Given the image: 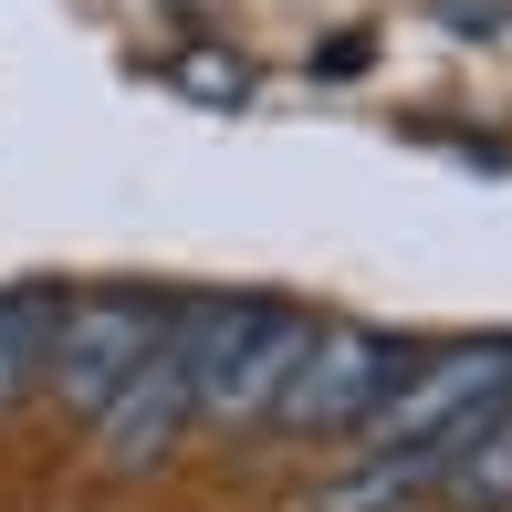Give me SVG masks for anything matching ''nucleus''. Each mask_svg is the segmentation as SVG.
Wrapping results in <instances>:
<instances>
[{"mask_svg":"<svg viewBox=\"0 0 512 512\" xmlns=\"http://www.w3.org/2000/svg\"><path fill=\"white\" fill-rule=\"evenodd\" d=\"M304 345H314V324H304V314H283V304H251L241 345H230V356L209 366V387H199V418H262V408L293 387Z\"/></svg>","mask_w":512,"mask_h":512,"instance_id":"5","label":"nucleus"},{"mask_svg":"<svg viewBox=\"0 0 512 512\" xmlns=\"http://www.w3.org/2000/svg\"><path fill=\"white\" fill-rule=\"evenodd\" d=\"M502 408H512V335H492V345H450V356L408 366V377L377 398L366 439H377V460H408V450L460 460Z\"/></svg>","mask_w":512,"mask_h":512,"instance_id":"1","label":"nucleus"},{"mask_svg":"<svg viewBox=\"0 0 512 512\" xmlns=\"http://www.w3.org/2000/svg\"><path fill=\"white\" fill-rule=\"evenodd\" d=\"M398 377H408L398 335H377V324H314V345L293 366V387L272 398V418L283 429H366Z\"/></svg>","mask_w":512,"mask_h":512,"instance_id":"3","label":"nucleus"},{"mask_svg":"<svg viewBox=\"0 0 512 512\" xmlns=\"http://www.w3.org/2000/svg\"><path fill=\"white\" fill-rule=\"evenodd\" d=\"M189 418H199V387H189V366L157 345V356H147V366H136V377L95 408V439H105L115 471H147V460H168V439L189 429Z\"/></svg>","mask_w":512,"mask_h":512,"instance_id":"4","label":"nucleus"},{"mask_svg":"<svg viewBox=\"0 0 512 512\" xmlns=\"http://www.w3.org/2000/svg\"><path fill=\"white\" fill-rule=\"evenodd\" d=\"M157 345H168V304H157V293H63V324H53V366H42V387H53L63 408L95 418L115 387L157 356Z\"/></svg>","mask_w":512,"mask_h":512,"instance_id":"2","label":"nucleus"},{"mask_svg":"<svg viewBox=\"0 0 512 512\" xmlns=\"http://www.w3.org/2000/svg\"><path fill=\"white\" fill-rule=\"evenodd\" d=\"M178 74H189V95H230V105L251 95V74H241V63H230V53H189V63H178Z\"/></svg>","mask_w":512,"mask_h":512,"instance_id":"7","label":"nucleus"},{"mask_svg":"<svg viewBox=\"0 0 512 512\" xmlns=\"http://www.w3.org/2000/svg\"><path fill=\"white\" fill-rule=\"evenodd\" d=\"M53 324H63V283H21L0 293V408H21L53 366Z\"/></svg>","mask_w":512,"mask_h":512,"instance_id":"6","label":"nucleus"}]
</instances>
